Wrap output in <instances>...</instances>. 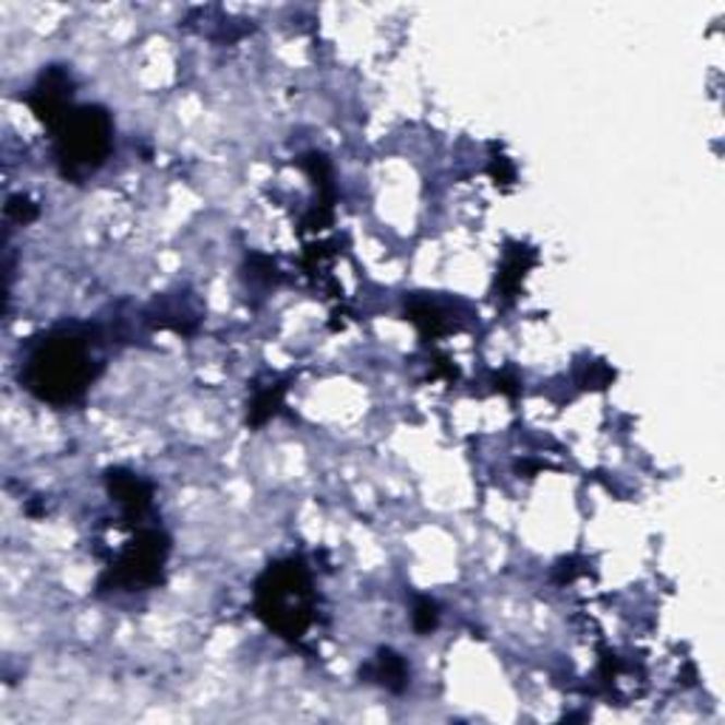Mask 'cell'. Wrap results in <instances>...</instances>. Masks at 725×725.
Listing matches in <instances>:
<instances>
[{"instance_id":"cell-2","label":"cell","mask_w":725,"mask_h":725,"mask_svg":"<svg viewBox=\"0 0 725 725\" xmlns=\"http://www.w3.org/2000/svg\"><path fill=\"white\" fill-rule=\"evenodd\" d=\"M310 578L298 564H275L258 584L261 618L283 638H301L312 613Z\"/></svg>"},{"instance_id":"cell-7","label":"cell","mask_w":725,"mask_h":725,"mask_svg":"<svg viewBox=\"0 0 725 725\" xmlns=\"http://www.w3.org/2000/svg\"><path fill=\"white\" fill-rule=\"evenodd\" d=\"M374 677L391 691H402L406 684H409V669H406V663H402L400 655H395V652H380L377 663H374Z\"/></svg>"},{"instance_id":"cell-9","label":"cell","mask_w":725,"mask_h":725,"mask_svg":"<svg viewBox=\"0 0 725 725\" xmlns=\"http://www.w3.org/2000/svg\"><path fill=\"white\" fill-rule=\"evenodd\" d=\"M278 391H267V395H261L258 400L253 402V411H250V420H253V423H264V420H267L269 414H275V406H278Z\"/></svg>"},{"instance_id":"cell-8","label":"cell","mask_w":725,"mask_h":725,"mask_svg":"<svg viewBox=\"0 0 725 725\" xmlns=\"http://www.w3.org/2000/svg\"><path fill=\"white\" fill-rule=\"evenodd\" d=\"M437 606L431 604V601H420V604H416V609H414V627H416V632H431V629L437 627Z\"/></svg>"},{"instance_id":"cell-3","label":"cell","mask_w":725,"mask_h":725,"mask_svg":"<svg viewBox=\"0 0 725 725\" xmlns=\"http://www.w3.org/2000/svg\"><path fill=\"white\" fill-rule=\"evenodd\" d=\"M108 148H111V122L99 108H83L60 122L57 156L71 177L99 168Z\"/></svg>"},{"instance_id":"cell-5","label":"cell","mask_w":725,"mask_h":725,"mask_svg":"<svg viewBox=\"0 0 725 725\" xmlns=\"http://www.w3.org/2000/svg\"><path fill=\"white\" fill-rule=\"evenodd\" d=\"M69 94V80H65L63 71H49V77H43L35 88L32 106L49 125H60L69 117V111H65Z\"/></svg>"},{"instance_id":"cell-6","label":"cell","mask_w":725,"mask_h":725,"mask_svg":"<svg viewBox=\"0 0 725 725\" xmlns=\"http://www.w3.org/2000/svg\"><path fill=\"white\" fill-rule=\"evenodd\" d=\"M108 487L111 496L125 507L128 513H142L150 502V487L142 480H136L134 473L125 471H111L108 473Z\"/></svg>"},{"instance_id":"cell-1","label":"cell","mask_w":725,"mask_h":725,"mask_svg":"<svg viewBox=\"0 0 725 725\" xmlns=\"http://www.w3.org/2000/svg\"><path fill=\"white\" fill-rule=\"evenodd\" d=\"M92 360L83 343L74 338H57L43 343L28 366V383L37 397L49 402H71L92 380Z\"/></svg>"},{"instance_id":"cell-4","label":"cell","mask_w":725,"mask_h":725,"mask_svg":"<svg viewBox=\"0 0 725 725\" xmlns=\"http://www.w3.org/2000/svg\"><path fill=\"white\" fill-rule=\"evenodd\" d=\"M165 553H168V544H165L162 535L148 530V533H142L140 539L131 544L125 556H122L117 576H120L122 581H128L131 587L156 584L159 572H162Z\"/></svg>"}]
</instances>
